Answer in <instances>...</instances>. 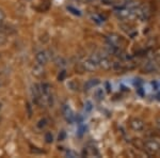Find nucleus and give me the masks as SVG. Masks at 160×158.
Segmentation results:
<instances>
[{"label":"nucleus","mask_w":160,"mask_h":158,"mask_svg":"<svg viewBox=\"0 0 160 158\" xmlns=\"http://www.w3.org/2000/svg\"><path fill=\"white\" fill-rule=\"evenodd\" d=\"M144 147H145V151H146L148 154H155L160 149L159 143H158L157 141H155V140L146 141L145 144H144Z\"/></svg>","instance_id":"f257e3e1"},{"label":"nucleus","mask_w":160,"mask_h":158,"mask_svg":"<svg viewBox=\"0 0 160 158\" xmlns=\"http://www.w3.org/2000/svg\"><path fill=\"white\" fill-rule=\"evenodd\" d=\"M63 110V114H64V118L68 123H73L74 120H75V115H74L73 110L71 109V107L68 105H64L62 108Z\"/></svg>","instance_id":"f03ea898"},{"label":"nucleus","mask_w":160,"mask_h":158,"mask_svg":"<svg viewBox=\"0 0 160 158\" xmlns=\"http://www.w3.org/2000/svg\"><path fill=\"white\" fill-rule=\"evenodd\" d=\"M130 127L134 130H136V132H140V130H142L144 128V123L140 119H134L130 122Z\"/></svg>","instance_id":"7ed1b4c3"},{"label":"nucleus","mask_w":160,"mask_h":158,"mask_svg":"<svg viewBox=\"0 0 160 158\" xmlns=\"http://www.w3.org/2000/svg\"><path fill=\"white\" fill-rule=\"evenodd\" d=\"M35 59H37V63H39V65H45L46 63L48 62V57L47 54H46L45 51H40L37 54V57H35Z\"/></svg>","instance_id":"20e7f679"},{"label":"nucleus","mask_w":160,"mask_h":158,"mask_svg":"<svg viewBox=\"0 0 160 158\" xmlns=\"http://www.w3.org/2000/svg\"><path fill=\"white\" fill-rule=\"evenodd\" d=\"M99 83V80L98 79H90V80H88L87 83H85V91H89V90L93 89L94 87H96V86Z\"/></svg>","instance_id":"39448f33"},{"label":"nucleus","mask_w":160,"mask_h":158,"mask_svg":"<svg viewBox=\"0 0 160 158\" xmlns=\"http://www.w3.org/2000/svg\"><path fill=\"white\" fill-rule=\"evenodd\" d=\"M67 87L71 90H73V91H76V90H78V83L75 80H71L67 83Z\"/></svg>","instance_id":"423d86ee"},{"label":"nucleus","mask_w":160,"mask_h":158,"mask_svg":"<svg viewBox=\"0 0 160 158\" xmlns=\"http://www.w3.org/2000/svg\"><path fill=\"white\" fill-rule=\"evenodd\" d=\"M95 96H96V98H97L98 100H103V98H104V91H103L102 89H97L96 90V92H95Z\"/></svg>","instance_id":"0eeeda50"},{"label":"nucleus","mask_w":160,"mask_h":158,"mask_svg":"<svg viewBox=\"0 0 160 158\" xmlns=\"http://www.w3.org/2000/svg\"><path fill=\"white\" fill-rule=\"evenodd\" d=\"M45 140H46V142L47 143H52V141H54V136H52L51 132H46Z\"/></svg>","instance_id":"6e6552de"},{"label":"nucleus","mask_w":160,"mask_h":158,"mask_svg":"<svg viewBox=\"0 0 160 158\" xmlns=\"http://www.w3.org/2000/svg\"><path fill=\"white\" fill-rule=\"evenodd\" d=\"M67 10H68V11H71V13L74 14V15H77V16H80V15H81V13H80L79 10L75 9V8H73V7H67Z\"/></svg>","instance_id":"1a4fd4ad"},{"label":"nucleus","mask_w":160,"mask_h":158,"mask_svg":"<svg viewBox=\"0 0 160 158\" xmlns=\"http://www.w3.org/2000/svg\"><path fill=\"white\" fill-rule=\"evenodd\" d=\"M65 76H66V71H64V69H63V71H61L60 74H59L58 80H59V81H63V80H64Z\"/></svg>","instance_id":"9d476101"},{"label":"nucleus","mask_w":160,"mask_h":158,"mask_svg":"<svg viewBox=\"0 0 160 158\" xmlns=\"http://www.w3.org/2000/svg\"><path fill=\"white\" fill-rule=\"evenodd\" d=\"M47 122H48V121H47L46 119L41 120V121L39 122V124H37V127H39V128H44L46 125H47Z\"/></svg>","instance_id":"9b49d317"},{"label":"nucleus","mask_w":160,"mask_h":158,"mask_svg":"<svg viewBox=\"0 0 160 158\" xmlns=\"http://www.w3.org/2000/svg\"><path fill=\"white\" fill-rule=\"evenodd\" d=\"M92 108H93V106H92V103L91 102H87L85 103V111H91L92 110Z\"/></svg>","instance_id":"f8f14e48"},{"label":"nucleus","mask_w":160,"mask_h":158,"mask_svg":"<svg viewBox=\"0 0 160 158\" xmlns=\"http://www.w3.org/2000/svg\"><path fill=\"white\" fill-rule=\"evenodd\" d=\"M5 43H7V37H5V35L0 34V46L5 45Z\"/></svg>","instance_id":"ddd939ff"},{"label":"nucleus","mask_w":160,"mask_h":158,"mask_svg":"<svg viewBox=\"0 0 160 158\" xmlns=\"http://www.w3.org/2000/svg\"><path fill=\"white\" fill-rule=\"evenodd\" d=\"M64 138H65V132H63V130H62V132H61V134L59 135V140L63 141V140H64Z\"/></svg>","instance_id":"4468645a"},{"label":"nucleus","mask_w":160,"mask_h":158,"mask_svg":"<svg viewBox=\"0 0 160 158\" xmlns=\"http://www.w3.org/2000/svg\"><path fill=\"white\" fill-rule=\"evenodd\" d=\"M3 19H5V13L2 10H0V23H2Z\"/></svg>","instance_id":"2eb2a0df"},{"label":"nucleus","mask_w":160,"mask_h":158,"mask_svg":"<svg viewBox=\"0 0 160 158\" xmlns=\"http://www.w3.org/2000/svg\"><path fill=\"white\" fill-rule=\"evenodd\" d=\"M102 1L105 5H111V3L113 2V0H102Z\"/></svg>","instance_id":"dca6fc26"},{"label":"nucleus","mask_w":160,"mask_h":158,"mask_svg":"<svg viewBox=\"0 0 160 158\" xmlns=\"http://www.w3.org/2000/svg\"><path fill=\"white\" fill-rule=\"evenodd\" d=\"M156 125L158 126V128H160V118H157V119H156Z\"/></svg>","instance_id":"f3484780"},{"label":"nucleus","mask_w":160,"mask_h":158,"mask_svg":"<svg viewBox=\"0 0 160 158\" xmlns=\"http://www.w3.org/2000/svg\"><path fill=\"white\" fill-rule=\"evenodd\" d=\"M67 156H71V157H76V154L73 152H67Z\"/></svg>","instance_id":"a211bd4d"},{"label":"nucleus","mask_w":160,"mask_h":158,"mask_svg":"<svg viewBox=\"0 0 160 158\" xmlns=\"http://www.w3.org/2000/svg\"><path fill=\"white\" fill-rule=\"evenodd\" d=\"M157 100H160V94H158V95H157Z\"/></svg>","instance_id":"6ab92c4d"},{"label":"nucleus","mask_w":160,"mask_h":158,"mask_svg":"<svg viewBox=\"0 0 160 158\" xmlns=\"http://www.w3.org/2000/svg\"><path fill=\"white\" fill-rule=\"evenodd\" d=\"M0 108H1V104H0Z\"/></svg>","instance_id":"aec40b11"}]
</instances>
